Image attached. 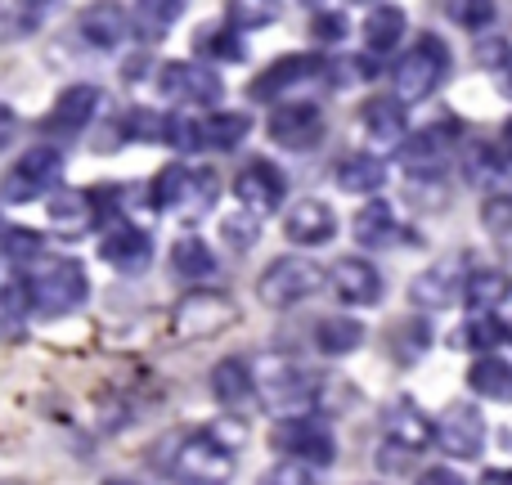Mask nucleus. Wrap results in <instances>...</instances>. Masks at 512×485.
<instances>
[{
	"mask_svg": "<svg viewBox=\"0 0 512 485\" xmlns=\"http://www.w3.org/2000/svg\"><path fill=\"white\" fill-rule=\"evenodd\" d=\"M436 445L450 459H477L486 450V418H481V409L468 405V400L445 405L441 418H436Z\"/></svg>",
	"mask_w": 512,
	"mask_h": 485,
	"instance_id": "obj_11",
	"label": "nucleus"
},
{
	"mask_svg": "<svg viewBox=\"0 0 512 485\" xmlns=\"http://www.w3.org/2000/svg\"><path fill=\"white\" fill-rule=\"evenodd\" d=\"M248 135H252V117L248 113H207L203 117V149L230 153V149H239Z\"/></svg>",
	"mask_w": 512,
	"mask_h": 485,
	"instance_id": "obj_33",
	"label": "nucleus"
},
{
	"mask_svg": "<svg viewBox=\"0 0 512 485\" xmlns=\"http://www.w3.org/2000/svg\"><path fill=\"white\" fill-rule=\"evenodd\" d=\"M328 283H333L337 301H346V306H378L382 301V274L364 256H337L333 270H328Z\"/></svg>",
	"mask_w": 512,
	"mask_h": 485,
	"instance_id": "obj_18",
	"label": "nucleus"
},
{
	"mask_svg": "<svg viewBox=\"0 0 512 485\" xmlns=\"http://www.w3.org/2000/svg\"><path fill=\"white\" fill-rule=\"evenodd\" d=\"M445 72H450V45H445L441 36L427 32L414 50H405L396 59V68H391V90H396V99L405 108L423 104L427 95H436V86L445 81Z\"/></svg>",
	"mask_w": 512,
	"mask_h": 485,
	"instance_id": "obj_3",
	"label": "nucleus"
},
{
	"mask_svg": "<svg viewBox=\"0 0 512 485\" xmlns=\"http://www.w3.org/2000/svg\"><path fill=\"white\" fill-rule=\"evenodd\" d=\"M198 54H207V63L212 59H243L248 45H243V36L234 32V27H216V32L198 36Z\"/></svg>",
	"mask_w": 512,
	"mask_h": 485,
	"instance_id": "obj_38",
	"label": "nucleus"
},
{
	"mask_svg": "<svg viewBox=\"0 0 512 485\" xmlns=\"http://www.w3.org/2000/svg\"><path fill=\"white\" fill-rule=\"evenodd\" d=\"M346 32H351V27H346L342 9H333V5L310 9V36H315V45H337Z\"/></svg>",
	"mask_w": 512,
	"mask_h": 485,
	"instance_id": "obj_40",
	"label": "nucleus"
},
{
	"mask_svg": "<svg viewBox=\"0 0 512 485\" xmlns=\"http://www.w3.org/2000/svg\"><path fill=\"white\" fill-rule=\"evenodd\" d=\"M0 485H18V481H0Z\"/></svg>",
	"mask_w": 512,
	"mask_h": 485,
	"instance_id": "obj_54",
	"label": "nucleus"
},
{
	"mask_svg": "<svg viewBox=\"0 0 512 485\" xmlns=\"http://www.w3.org/2000/svg\"><path fill=\"white\" fill-rule=\"evenodd\" d=\"M158 90L171 104H221L225 99V81L212 63H189V59H171L158 68Z\"/></svg>",
	"mask_w": 512,
	"mask_h": 485,
	"instance_id": "obj_7",
	"label": "nucleus"
},
{
	"mask_svg": "<svg viewBox=\"0 0 512 485\" xmlns=\"http://www.w3.org/2000/svg\"><path fill=\"white\" fill-rule=\"evenodd\" d=\"M104 485H135V481H122V477H113V481H104Z\"/></svg>",
	"mask_w": 512,
	"mask_h": 485,
	"instance_id": "obj_52",
	"label": "nucleus"
},
{
	"mask_svg": "<svg viewBox=\"0 0 512 485\" xmlns=\"http://www.w3.org/2000/svg\"><path fill=\"white\" fill-rule=\"evenodd\" d=\"M270 445L292 463H306V468H328L337 459V441L333 427L315 414H297V418H279L270 432Z\"/></svg>",
	"mask_w": 512,
	"mask_h": 485,
	"instance_id": "obj_5",
	"label": "nucleus"
},
{
	"mask_svg": "<svg viewBox=\"0 0 512 485\" xmlns=\"http://www.w3.org/2000/svg\"><path fill=\"white\" fill-rule=\"evenodd\" d=\"M315 77H328V63L319 59V54H283V59H274L270 68L252 81L248 95H252V104H270V99L288 95V90L306 86V81H315Z\"/></svg>",
	"mask_w": 512,
	"mask_h": 485,
	"instance_id": "obj_13",
	"label": "nucleus"
},
{
	"mask_svg": "<svg viewBox=\"0 0 512 485\" xmlns=\"http://www.w3.org/2000/svg\"><path fill=\"white\" fill-rule=\"evenodd\" d=\"M99 198L86 194V189H63V194L50 198V230L63 234V239H81L99 225Z\"/></svg>",
	"mask_w": 512,
	"mask_h": 485,
	"instance_id": "obj_19",
	"label": "nucleus"
},
{
	"mask_svg": "<svg viewBox=\"0 0 512 485\" xmlns=\"http://www.w3.org/2000/svg\"><path fill=\"white\" fill-rule=\"evenodd\" d=\"M499 153H504V158H512V117L504 122V144H499Z\"/></svg>",
	"mask_w": 512,
	"mask_h": 485,
	"instance_id": "obj_51",
	"label": "nucleus"
},
{
	"mask_svg": "<svg viewBox=\"0 0 512 485\" xmlns=\"http://www.w3.org/2000/svg\"><path fill=\"white\" fill-rule=\"evenodd\" d=\"M382 427H387V441L400 450H427L436 441V418H427L414 400H396L382 414Z\"/></svg>",
	"mask_w": 512,
	"mask_h": 485,
	"instance_id": "obj_20",
	"label": "nucleus"
},
{
	"mask_svg": "<svg viewBox=\"0 0 512 485\" xmlns=\"http://www.w3.org/2000/svg\"><path fill=\"white\" fill-rule=\"evenodd\" d=\"M225 18H230V27L234 32H252V27H270L274 18H279V5H248V0H243V5H230L225 9Z\"/></svg>",
	"mask_w": 512,
	"mask_h": 485,
	"instance_id": "obj_43",
	"label": "nucleus"
},
{
	"mask_svg": "<svg viewBox=\"0 0 512 485\" xmlns=\"http://www.w3.org/2000/svg\"><path fill=\"white\" fill-rule=\"evenodd\" d=\"M315 405V378L310 373H274L270 382V409H279V418H297V414H310Z\"/></svg>",
	"mask_w": 512,
	"mask_h": 485,
	"instance_id": "obj_26",
	"label": "nucleus"
},
{
	"mask_svg": "<svg viewBox=\"0 0 512 485\" xmlns=\"http://www.w3.org/2000/svg\"><path fill=\"white\" fill-rule=\"evenodd\" d=\"M162 144H176L180 153L203 149V122H194V117H185V113H171L167 131H162Z\"/></svg>",
	"mask_w": 512,
	"mask_h": 485,
	"instance_id": "obj_41",
	"label": "nucleus"
},
{
	"mask_svg": "<svg viewBox=\"0 0 512 485\" xmlns=\"http://www.w3.org/2000/svg\"><path fill=\"white\" fill-rule=\"evenodd\" d=\"M216 198H221V180H216L212 167L194 171V167L171 162V167H162L149 185V203L158 207V212H171V216H207L216 207Z\"/></svg>",
	"mask_w": 512,
	"mask_h": 485,
	"instance_id": "obj_2",
	"label": "nucleus"
},
{
	"mask_svg": "<svg viewBox=\"0 0 512 485\" xmlns=\"http://www.w3.org/2000/svg\"><path fill=\"white\" fill-rule=\"evenodd\" d=\"M212 396H216V405H221V409L252 405L256 378H252V364L243 360V355H230V360H221L212 369Z\"/></svg>",
	"mask_w": 512,
	"mask_h": 485,
	"instance_id": "obj_23",
	"label": "nucleus"
},
{
	"mask_svg": "<svg viewBox=\"0 0 512 485\" xmlns=\"http://www.w3.org/2000/svg\"><path fill=\"white\" fill-rule=\"evenodd\" d=\"M463 176H468L472 185H495V180L504 176V153L481 140L468 144V149H463Z\"/></svg>",
	"mask_w": 512,
	"mask_h": 485,
	"instance_id": "obj_36",
	"label": "nucleus"
},
{
	"mask_svg": "<svg viewBox=\"0 0 512 485\" xmlns=\"http://www.w3.org/2000/svg\"><path fill=\"white\" fill-rule=\"evenodd\" d=\"M41 234L36 230H23V225H14V230H0V256L5 261H14V265H32V261H41Z\"/></svg>",
	"mask_w": 512,
	"mask_h": 485,
	"instance_id": "obj_37",
	"label": "nucleus"
},
{
	"mask_svg": "<svg viewBox=\"0 0 512 485\" xmlns=\"http://www.w3.org/2000/svg\"><path fill=\"white\" fill-rule=\"evenodd\" d=\"M481 225L495 239H508L512 234V194H490L486 207H481Z\"/></svg>",
	"mask_w": 512,
	"mask_h": 485,
	"instance_id": "obj_42",
	"label": "nucleus"
},
{
	"mask_svg": "<svg viewBox=\"0 0 512 485\" xmlns=\"http://www.w3.org/2000/svg\"><path fill=\"white\" fill-rule=\"evenodd\" d=\"M364 131L378 144H405L409 140V108L400 104L396 95L369 99V104H364Z\"/></svg>",
	"mask_w": 512,
	"mask_h": 485,
	"instance_id": "obj_24",
	"label": "nucleus"
},
{
	"mask_svg": "<svg viewBox=\"0 0 512 485\" xmlns=\"http://www.w3.org/2000/svg\"><path fill=\"white\" fill-rule=\"evenodd\" d=\"M468 387L486 400H512V364L499 355H481L468 369Z\"/></svg>",
	"mask_w": 512,
	"mask_h": 485,
	"instance_id": "obj_34",
	"label": "nucleus"
},
{
	"mask_svg": "<svg viewBox=\"0 0 512 485\" xmlns=\"http://www.w3.org/2000/svg\"><path fill=\"white\" fill-rule=\"evenodd\" d=\"M477 59L486 63L490 72H499V68H504V63L512 59V45L499 41V36H486V41H477Z\"/></svg>",
	"mask_w": 512,
	"mask_h": 485,
	"instance_id": "obj_47",
	"label": "nucleus"
},
{
	"mask_svg": "<svg viewBox=\"0 0 512 485\" xmlns=\"http://www.w3.org/2000/svg\"><path fill=\"white\" fill-rule=\"evenodd\" d=\"M387 185V162L373 153H351L346 162H337V189L346 194H378Z\"/></svg>",
	"mask_w": 512,
	"mask_h": 485,
	"instance_id": "obj_28",
	"label": "nucleus"
},
{
	"mask_svg": "<svg viewBox=\"0 0 512 485\" xmlns=\"http://www.w3.org/2000/svg\"><path fill=\"white\" fill-rule=\"evenodd\" d=\"M99 256L117 274H144L153 261V239H149V230H135V221H117L99 239Z\"/></svg>",
	"mask_w": 512,
	"mask_h": 485,
	"instance_id": "obj_16",
	"label": "nucleus"
},
{
	"mask_svg": "<svg viewBox=\"0 0 512 485\" xmlns=\"http://www.w3.org/2000/svg\"><path fill=\"white\" fill-rule=\"evenodd\" d=\"M315 346L319 355H351L364 346V324L351 315H328L315 324Z\"/></svg>",
	"mask_w": 512,
	"mask_h": 485,
	"instance_id": "obj_31",
	"label": "nucleus"
},
{
	"mask_svg": "<svg viewBox=\"0 0 512 485\" xmlns=\"http://www.w3.org/2000/svg\"><path fill=\"white\" fill-rule=\"evenodd\" d=\"M400 41H405V9L373 5L364 14V45H369V54H391Z\"/></svg>",
	"mask_w": 512,
	"mask_h": 485,
	"instance_id": "obj_27",
	"label": "nucleus"
},
{
	"mask_svg": "<svg viewBox=\"0 0 512 485\" xmlns=\"http://www.w3.org/2000/svg\"><path fill=\"white\" fill-rule=\"evenodd\" d=\"M234 198H239V207L248 216L265 221V216H274L283 207V198H288V180H283V171L274 167V162L252 158L248 167L234 176Z\"/></svg>",
	"mask_w": 512,
	"mask_h": 485,
	"instance_id": "obj_10",
	"label": "nucleus"
},
{
	"mask_svg": "<svg viewBox=\"0 0 512 485\" xmlns=\"http://www.w3.org/2000/svg\"><path fill=\"white\" fill-rule=\"evenodd\" d=\"M319 283H324V270L306 256H279L274 265H265L261 279H256V297L270 310H292L306 297H315Z\"/></svg>",
	"mask_w": 512,
	"mask_h": 485,
	"instance_id": "obj_6",
	"label": "nucleus"
},
{
	"mask_svg": "<svg viewBox=\"0 0 512 485\" xmlns=\"http://www.w3.org/2000/svg\"><path fill=\"white\" fill-rule=\"evenodd\" d=\"M283 234L301 247H319L337 234V216H333V207L319 203V198H301V203L283 216Z\"/></svg>",
	"mask_w": 512,
	"mask_h": 485,
	"instance_id": "obj_21",
	"label": "nucleus"
},
{
	"mask_svg": "<svg viewBox=\"0 0 512 485\" xmlns=\"http://www.w3.org/2000/svg\"><path fill=\"white\" fill-rule=\"evenodd\" d=\"M495 481H499V485H512V477H495Z\"/></svg>",
	"mask_w": 512,
	"mask_h": 485,
	"instance_id": "obj_53",
	"label": "nucleus"
},
{
	"mask_svg": "<svg viewBox=\"0 0 512 485\" xmlns=\"http://www.w3.org/2000/svg\"><path fill=\"white\" fill-rule=\"evenodd\" d=\"M180 14H185V5H171V0H144V5L131 9V32L140 36L144 45H153L176 27Z\"/></svg>",
	"mask_w": 512,
	"mask_h": 485,
	"instance_id": "obj_32",
	"label": "nucleus"
},
{
	"mask_svg": "<svg viewBox=\"0 0 512 485\" xmlns=\"http://www.w3.org/2000/svg\"><path fill=\"white\" fill-rule=\"evenodd\" d=\"M454 342H463L468 351H477V355H495L504 342H512V328L504 324V319H495V315H472L468 328H463Z\"/></svg>",
	"mask_w": 512,
	"mask_h": 485,
	"instance_id": "obj_35",
	"label": "nucleus"
},
{
	"mask_svg": "<svg viewBox=\"0 0 512 485\" xmlns=\"http://www.w3.org/2000/svg\"><path fill=\"white\" fill-rule=\"evenodd\" d=\"M355 243L360 247H391L396 239H405V230H400V216L391 203H369L355 212V225H351Z\"/></svg>",
	"mask_w": 512,
	"mask_h": 485,
	"instance_id": "obj_25",
	"label": "nucleus"
},
{
	"mask_svg": "<svg viewBox=\"0 0 512 485\" xmlns=\"http://www.w3.org/2000/svg\"><path fill=\"white\" fill-rule=\"evenodd\" d=\"M256 485H315V468H306V463H279Z\"/></svg>",
	"mask_w": 512,
	"mask_h": 485,
	"instance_id": "obj_44",
	"label": "nucleus"
},
{
	"mask_svg": "<svg viewBox=\"0 0 512 485\" xmlns=\"http://www.w3.org/2000/svg\"><path fill=\"white\" fill-rule=\"evenodd\" d=\"M63 180V149L59 144H32L14 167L0 176V198L5 203H36Z\"/></svg>",
	"mask_w": 512,
	"mask_h": 485,
	"instance_id": "obj_4",
	"label": "nucleus"
},
{
	"mask_svg": "<svg viewBox=\"0 0 512 485\" xmlns=\"http://www.w3.org/2000/svg\"><path fill=\"white\" fill-rule=\"evenodd\" d=\"M225 239L234 243V252H248V247L256 243V216H248V212H239V216H225Z\"/></svg>",
	"mask_w": 512,
	"mask_h": 485,
	"instance_id": "obj_45",
	"label": "nucleus"
},
{
	"mask_svg": "<svg viewBox=\"0 0 512 485\" xmlns=\"http://www.w3.org/2000/svg\"><path fill=\"white\" fill-rule=\"evenodd\" d=\"M450 158H454V126H427V131L409 135V140L400 144V167L423 180L441 176Z\"/></svg>",
	"mask_w": 512,
	"mask_h": 485,
	"instance_id": "obj_15",
	"label": "nucleus"
},
{
	"mask_svg": "<svg viewBox=\"0 0 512 485\" xmlns=\"http://www.w3.org/2000/svg\"><path fill=\"white\" fill-rule=\"evenodd\" d=\"M45 18V5H0V36H32Z\"/></svg>",
	"mask_w": 512,
	"mask_h": 485,
	"instance_id": "obj_39",
	"label": "nucleus"
},
{
	"mask_svg": "<svg viewBox=\"0 0 512 485\" xmlns=\"http://www.w3.org/2000/svg\"><path fill=\"white\" fill-rule=\"evenodd\" d=\"M99 104H104L99 86H68L59 99H54L50 113H45L41 131H45V135H54V140H63V135H81L90 122H95Z\"/></svg>",
	"mask_w": 512,
	"mask_h": 485,
	"instance_id": "obj_17",
	"label": "nucleus"
},
{
	"mask_svg": "<svg viewBox=\"0 0 512 485\" xmlns=\"http://www.w3.org/2000/svg\"><path fill=\"white\" fill-rule=\"evenodd\" d=\"M171 270H176L185 283H203L216 274V252L207 247V239L185 234V239L171 243Z\"/></svg>",
	"mask_w": 512,
	"mask_h": 485,
	"instance_id": "obj_30",
	"label": "nucleus"
},
{
	"mask_svg": "<svg viewBox=\"0 0 512 485\" xmlns=\"http://www.w3.org/2000/svg\"><path fill=\"white\" fill-rule=\"evenodd\" d=\"M418 485H463V477L454 468H427L423 477H418Z\"/></svg>",
	"mask_w": 512,
	"mask_h": 485,
	"instance_id": "obj_49",
	"label": "nucleus"
},
{
	"mask_svg": "<svg viewBox=\"0 0 512 485\" xmlns=\"http://www.w3.org/2000/svg\"><path fill=\"white\" fill-rule=\"evenodd\" d=\"M14 140H18V113L9 104H0V153H5Z\"/></svg>",
	"mask_w": 512,
	"mask_h": 485,
	"instance_id": "obj_48",
	"label": "nucleus"
},
{
	"mask_svg": "<svg viewBox=\"0 0 512 485\" xmlns=\"http://www.w3.org/2000/svg\"><path fill=\"white\" fill-rule=\"evenodd\" d=\"M495 81H499V90H504V95L512 99V59H508V63H504V68H499V72H495Z\"/></svg>",
	"mask_w": 512,
	"mask_h": 485,
	"instance_id": "obj_50",
	"label": "nucleus"
},
{
	"mask_svg": "<svg viewBox=\"0 0 512 485\" xmlns=\"http://www.w3.org/2000/svg\"><path fill=\"white\" fill-rule=\"evenodd\" d=\"M265 131H270V140L279 144V149H310V144L324 140V113H319V104H306V99H288V104H279L270 113V122H265Z\"/></svg>",
	"mask_w": 512,
	"mask_h": 485,
	"instance_id": "obj_14",
	"label": "nucleus"
},
{
	"mask_svg": "<svg viewBox=\"0 0 512 485\" xmlns=\"http://www.w3.org/2000/svg\"><path fill=\"white\" fill-rule=\"evenodd\" d=\"M468 279H472L468 256H445V261L427 265V270L409 283V301H414L418 310H450L454 301L468 292Z\"/></svg>",
	"mask_w": 512,
	"mask_h": 485,
	"instance_id": "obj_8",
	"label": "nucleus"
},
{
	"mask_svg": "<svg viewBox=\"0 0 512 485\" xmlns=\"http://www.w3.org/2000/svg\"><path fill=\"white\" fill-rule=\"evenodd\" d=\"M18 292H23V301H27L32 315L59 319V315H68V310H77L81 301H86L90 283H86L81 261H72V256H41V261H32L23 270Z\"/></svg>",
	"mask_w": 512,
	"mask_h": 485,
	"instance_id": "obj_1",
	"label": "nucleus"
},
{
	"mask_svg": "<svg viewBox=\"0 0 512 485\" xmlns=\"http://www.w3.org/2000/svg\"><path fill=\"white\" fill-rule=\"evenodd\" d=\"M512 297V279L504 270H472V279H468V292H463V301H468V310L472 315H495L499 306Z\"/></svg>",
	"mask_w": 512,
	"mask_h": 485,
	"instance_id": "obj_29",
	"label": "nucleus"
},
{
	"mask_svg": "<svg viewBox=\"0 0 512 485\" xmlns=\"http://www.w3.org/2000/svg\"><path fill=\"white\" fill-rule=\"evenodd\" d=\"M171 319H176L180 337H212V333H221V328H230L234 319H239V310H234V301L225 297V292L198 288V292H189V297L180 301Z\"/></svg>",
	"mask_w": 512,
	"mask_h": 485,
	"instance_id": "obj_12",
	"label": "nucleus"
},
{
	"mask_svg": "<svg viewBox=\"0 0 512 485\" xmlns=\"http://www.w3.org/2000/svg\"><path fill=\"white\" fill-rule=\"evenodd\" d=\"M176 472L185 485H225L234 477V450H225L212 432H198L176 450Z\"/></svg>",
	"mask_w": 512,
	"mask_h": 485,
	"instance_id": "obj_9",
	"label": "nucleus"
},
{
	"mask_svg": "<svg viewBox=\"0 0 512 485\" xmlns=\"http://www.w3.org/2000/svg\"><path fill=\"white\" fill-rule=\"evenodd\" d=\"M450 18L468 32H486L495 23V5H450Z\"/></svg>",
	"mask_w": 512,
	"mask_h": 485,
	"instance_id": "obj_46",
	"label": "nucleus"
},
{
	"mask_svg": "<svg viewBox=\"0 0 512 485\" xmlns=\"http://www.w3.org/2000/svg\"><path fill=\"white\" fill-rule=\"evenodd\" d=\"M77 32H81V41L95 45V50H113V45H122V36L131 32V9L90 5V9H81Z\"/></svg>",
	"mask_w": 512,
	"mask_h": 485,
	"instance_id": "obj_22",
	"label": "nucleus"
}]
</instances>
